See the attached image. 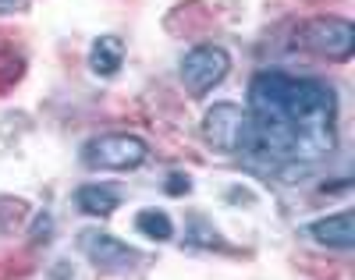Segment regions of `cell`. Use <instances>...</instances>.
<instances>
[{
  "instance_id": "obj_12",
  "label": "cell",
  "mask_w": 355,
  "mask_h": 280,
  "mask_svg": "<svg viewBox=\"0 0 355 280\" xmlns=\"http://www.w3.org/2000/svg\"><path fill=\"white\" fill-rule=\"evenodd\" d=\"M15 4V0H0V8H11Z\"/></svg>"
},
{
  "instance_id": "obj_1",
  "label": "cell",
  "mask_w": 355,
  "mask_h": 280,
  "mask_svg": "<svg viewBox=\"0 0 355 280\" xmlns=\"http://www.w3.org/2000/svg\"><path fill=\"white\" fill-rule=\"evenodd\" d=\"M252 157L270 164H313L334 152L338 92L327 82L288 71H259L249 82Z\"/></svg>"
},
{
  "instance_id": "obj_6",
  "label": "cell",
  "mask_w": 355,
  "mask_h": 280,
  "mask_svg": "<svg viewBox=\"0 0 355 280\" xmlns=\"http://www.w3.org/2000/svg\"><path fill=\"white\" fill-rule=\"evenodd\" d=\"M78 245H82V256L96 270H103V273H125V270H132L139 263L135 248L128 241H121V238L107 234V231H85Z\"/></svg>"
},
{
  "instance_id": "obj_2",
  "label": "cell",
  "mask_w": 355,
  "mask_h": 280,
  "mask_svg": "<svg viewBox=\"0 0 355 280\" xmlns=\"http://www.w3.org/2000/svg\"><path fill=\"white\" fill-rule=\"evenodd\" d=\"M202 139L224 157H249L252 152V114L239 103H214L202 114Z\"/></svg>"
},
{
  "instance_id": "obj_11",
  "label": "cell",
  "mask_w": 355,
  "mask_h": 280,
  "mask_svg": "<svg viewBox=\"0 0 355 280\" xmlns=\"http://www.w3.org/2000/svg\"><path fill=\"white\" fill-rule=\"evenodd\" d=\"M167 189H171V192H189V177H171Z\"/></svg>"
},
{
  "instance_id": "obj_3",
  "label": "cell",
  "mask_w": 355,
  "mask_h": 280,
  "mask_svg": "<svg viewBox=\"0 0 355 280\" xmlns=\"http://www.w3.org/2000/svg\"><path fill=\"white\" fill-rule=\"evenodd\" d=\"M150 157V146H146L142 135L132 132H110V135H96L82 146V164L93 170H135L146 164Z\"/></svg>"
},
{
  "instance_id": "obj_4",
  "label": "cell",
  "mask_w": 355,
  "mask_h": 280,
  "mask_svg": "<svg viewBox=\"0 0 355 280\" xmlns=\"http://www.w3.org/2000/svg\"><path fill=\"white\" fill-rule=\"evenodd\" d=\"M295 46L306 53H316V57H327V60H348L355 50V25L338 15L309 18L295 33Z\"/></svg>"
},
{
  "instance_id": "obj_10",
  "label": "cell",
  "mask_w": 355,
  "mask_h": 280,
  "mask_svg": "<svg viewBox=\"0 0 355 280\" xmlns=\"http://www.w3.org/2000/svg\"><path fill=\"white\" fill-rule=\"evenodd\" d=\"M135 227L150 238V241H171V238H174V220H171L164 209H157V206L139 209V213H135Z\"/></svg>"
},
{
  "instance_id": "obj_9",
  "label": "cell",
  "mask_w": 355,
  "mask_h": 280,
  "mask_svg": "<svg viewBox=\"0 0 355 280\" xmlns=\"http://www.w3.org/2000/svg\"><path fill=\"white\" fill-rule=\"evenodd\" d=\"M125 64V43L117 36H100L89 50V71L96 78H114Z\"/></svg>"
},
{
  "instance_id": "obj_8",
  "label": "cell",
  "mask_w": 355,
  "mask_h": 280,
  "mask_svg": "<svg viewBox=\"0 0 355 280\" xmlns=\"http://www.w3.org/2000/svg\"><path fill=\"white\" fill-rule=\"evenodd\" d=\"M75 206H78V213H85V216L107 220V216L121 206V192H117L114 184H100V181L78 184V189H75Z\"/></svg>"
},
{
  "instance_id": "obj_7",
  "label": "cell",
  "mask_w": 355,
  "mask_h": 280,
  "mask_svg": "<svg viewBox=\"0 0 355 280\" xmlns=\"http://www.w3.org/2000/svg\"><path fill=\"white\" fill-rule=\"evenodd\" d=\"M306 231L323 248L352 252V248H355V213L352 209H341V213H331V216H320V220H313Z\"/></svg>"
},
{
  "instance_id": "obj_5",
  "label": "cell",
  "mask_w": 355,
  "mask_h": 280,
  "mask_svg": "<svg viewBox=\"0 0 355 280\" xmlns=\"http://www.w3.org/2000/svg\"><path fill=\"white\" fill-rule=\"evenodd\" d=\"M231 71V53L217 43H199L192 46L182 64H178V75H182V85L189 89V96H206L214 92Z\"/></svg>"
}]
</instances>
